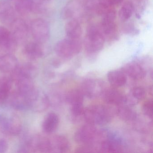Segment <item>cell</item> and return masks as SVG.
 Wrapping results in <instances>:
<instances>
[{
  "label": "cell",
  "instance_id": "6da1fadb",
  "mask_svg": "<svg viewBox=\"0 0 153 153\" xmlns=\"http://www.w3.org/2000/svg\"><path fill=\"white\" fill-rule=\"evenodd\" d=\"M83 116L88 124L104 125L112 120L113 118V112L108 106L102 105H95L85 109Z\"/></svg>",
  "mask_w": 153,
  "mask_h": 153
},
{
  "label": "cell",
  "instance_id": "7a4b0ae2",
  "mask_svg": "<svg viewBox=\"0 0 153 153\" xmlns=\"http://www.w3.org/2000/svg\"><path fill=\"white\" fill-rule=\"evenodd\" d=\"M105 40L100 27L95 25L89 26L84 39L85 50L90 54L97 53L102 49Z\"/></svg>",
  "mask_w": 153,
  "mask_h": 153
},
{
  "label": "cell",
  "instance_id": "3957f363",
  "mask_svg": "<svg viewBox=\"0 0 153 153\" xmlns=\"http://www.w3.org/2000/svg\"><path fill=\"white\" fill-rule=\"evenodd\" d=\"M102 16L100 28L105 38L109 41L117 40L119 33L115 22L116 12L114 8L109 10Z\"/></svg>",
  "mask_w": 153,
  "mask_h": 153
},
{
  "label": "cell",
  "instance_id": "277c9868",
  "mask_svg": "<svg viewBox=\"0 0 153 153\" xmlns=\"http://www.w3.org/2000/svg\"><path fill=\"white\" fill-rule=\"evenodd\" d=\"M81 40H74L67 38L59 41L55 47L56 54L60 58L68 59L78 54L82 49Z\"/></svg>",
  "mask_w": 153,
  "mask_h": 153
},
{
  "label": "cell",
  "instance_id": "5b68a950",
  "mask_svg": "<svg viewBox=\"0 0 153 153\" xmlns=\"http://www.w3.org/2000/svg\"><path fill=\"white\" fill-rule=\"evenodd\" d=\"M100 135L94 125L88 123L79 129L75 133L74 137L78 143L83 145H90L97 140Z\"/></svg>",
  "mask_w": 153,
  "mask_h": 153
},
{
  "label": "cell",
  "instance_id": "8992f818",
  "mask_svg": "<svg viewBox=\"0 0 153 153\" xmlns=\"http://www.w3.org/2000/svg\"><path fill=\"white\" fill-rule=\"evenodd\" d=\"M30 30L35 42L42 44L47 42L50 36V28L46 21L38 18L31 22Z\"/></svg>",
  "mask_w": 153,
  "mask_h": 153
},
{
  "label": "cell",
  "instance_id": "52a82bcc",
  "mask_svg": "<svg viewBox=\"0 0 153 153\" xmlns=\"http://www.w3.org/2000/svg\"><path fill=\"white\" fill-rule=\"evenodd\" d=\"M18 44L10 31L0 26V53L2 54L11 53L16 51Z\"/></svg>",
  "mask_w": 153,
  "mask_h": 153
},
{
  "label": "cell",
  "instance_id": "ba28073f",
  "mask_svg": "<svg viewBox=\"0 0 153 153\" xmlns=\"http://www.w3.org/2000/svg\"><path fill=\"white\" fill-rule=\"evenodd\" d=\"M84 8L80 0H70L62 10V17L64 19L78 20L82 15Z\"/></svg>",
  "mask_w": 153,
  "mask_h": 153
},
{
  "label": "cell",
  "instance_id": "9c48e42d",
  "mask_svg": "<svg viewBox=\"0 0 153 153\" xmlns=\"http://www.w3.org/2000/svg\"><path fill=\"white\" fill-rule=\"evenodd\" d=\"M104 89L101 82L98 80L88 79L81 85V92L84 96L89 98H94L102 95Z\"/></svg>",
  "mask_w": 153,
  "mask_h": 153
},
{
  "label": "cell",
  "instance_id": "30bf717a",
  "mask_svg": "<svg viewBox=\"0 0 153 153\" xmlns=\"http://www.w3.org/2000/svg\"><path fill=\"white\" fill-rule=\"evenodd\" d=\"M11 32L17 42H25L28 34V27L25 21L21 19H16L10 25Z\"/></svg>",
  "mask_w": 153,
  "mask_h": 153
},
{
  "label": "cell",
  "instance_id": "8fae6325",
  "mask_svg": "<svg viewBox=\"0 0 153 153\" xmlns=\"http://www.w3.org/2000/svg\"><path fill=\"white\" fill-rule=\"evenodd\" d=\"M102 95L104 102L108 104L119 106L126 104V95L115 88L104 89Z\"/></svg>",
  "mask_w": 153,
  "mask_h": 153
},
{
  "label": "cell",
  "instance_id": "7c38bea8",
  "mask_svg": "<svg viewBox=\"0 0 153 153\" xmlns=\"http://www.w3.org/2000/svg\"><path fill=\"white\" fill-rule=\"evenodd\" d=\"M0 123L4 132L11 136L17 135L21 130V123L16 117H1Z\"/></svg>",
  "mask_w": 153,
  "mask_h": 153
},
{
  "label": "cell",
  "instance_id": "4fadbf2b",
  "mask_svg": "<svg viewBox=\"0 0 153 153\" xmlns=\"http://www.w3.org/2000/svg\"><path fill=\"white\" fill-rule=\"evenodd\" d=\"M51 152L64 153L70 148V144L68 139L62 135H57L49 138Z\"/></svg>",
  "mask_w": 153,
  "mask_h": 153
},
{
  "label": "cell",
  "instance_id": "5bb4252c",
  "mask_svg": "<svg viewBox=\"0 0 153 153\" xmlns=\"http://www.w3.org/2000/svg\"><path fill=\"white\" fill-rule=\"evenodd\" d=\"M123 71L126 76L134 80H140L145 77L146 71L142 66L136 62H131L126 64Z\"/></svg>",
  "mask_w": 153,
  "mask_h": 153
},
{
  "label": "cell",
  "instance_id": "9a60e30c",
  "mask_svg": "<svg viewBox=\"0 0 153 153\" xmlns=\"http://www.w3.org/2000/svg\"><path fill=\"white\" fill-rule=\"evenodd\" d=\"M19 66L17 59L11 53H5L0 56V71L12 72Z\"/></svg>",
  "mask_w": 153,
  "mask_h": 153
},
{
  "label": "cell",
  "instance_id": "2e32d148",
  "mask_svg": "<svg viewBox=\"0 0 153 153\" xmlns=\"http://www.w3.org/2000/svg\"><path fill=\"white\" fill-rule=\"evenodd\" d=\"M23 51L25 56L30 60L37 59L43 55V50L41 43L36 42L27 43Z\"/></svg>",
  "mask_w": 153,
  "mask_h": 153
},
{
  "label": "cell",
  "instance_id": "e0dca14e",
  "mask_svg": "<svg viewBox=\"0 0 153 153\" xmlns=\"http://www.w3.org/2000/svg\"><path fill=\"white\" fill-rule=\"evenodd\" d=\"M14 8L9 2H0V21L7 25H10L16 19Z\"/></svg>",
  "mask_w": 153,
  "mask_h": 153
},
{
  "label": "cell",
  "instance_id": "ac0fdd59",
  "mask_svg": "<svg viewBox=\"0 0 153 153\" xmlns=\"http://www.w3.org/2000/svg\"><path fill=\"white\" fill-rule=\"evenodd\" d=\"M65 33L67 38L71 40H81L82 30L78 20H70L65 26Z\"/></svg>",
  "mask_w": 153,
  "mask_h": 153
},
{
  "label": "cell",
  "instance_id": "d6986e66",
  "mask_svg": "<svg viewBox=\"0 0 153 153\" xmlns=\"http://www.w3.org/2000/svg\"><path fill=\"white\" fill-rule=\"evenodd\" d=\"M107 78L110 84L115 88L123 86L127 82V76L123 71H110L107 75Z\"/></svg>",
  "mask_w": 153,
  "mask_h": 153
},
{
  "label": "cell",
  "instance_id": "ffe728a7",
  "mask_svg": "<svg viewBox=\"0 0 153 153\" xmlns=\"http://www.w3.org/2000/svg\"><path fill=\"white\" fill-rule=\"evenodd\" d=\"M59 123V119L58 115L54 113H50L45 117L43 123V130L48 134L53 133L58 128Z\"/></svg>",
  "mask_w": 153,
  "mask_h": 153
},
{
  "label": "cell",
  "instance_id": "44dd1931",
  "mask_svg": "<svg viewBox=\"0 0 153 153\" xmlns=\"http://www.w3.org/2000/svg\"><path fill=\"white\" fill-rule=\"evenodd\" d=\"M146 91L142 87L133 88L129 94L126 96V103L130 105H135L140 101L144 99L146 97Z\"/></svg>",
  "mask_w": 153,
  "mask_h": 153
},
{
  "label": "cell",
  "instance_id": "7402d4cb",
  "mask_svg": "<svg viewBox=\"0 0 153 153\" xmlns=\"http://www.w3.org/2000/svg\"><path fill=\"white\" fill-rule=\"evenodd\" d=\"M100 152L103 153H117L122 151L123 148L120 142L113 139H107L100 144Z\"/></svg>",
  "mask_w": 153,
  "mask_h": 153
},
{
  "label": "cell",
  "instance_id": "603a6c76",
  "mask_svg": "<svg viewBox=\"0 0 153 153\" xmlns=\"http://www.w3.org/2000/svg\"><path fill=\"white\" fill-rule=\"evenodd\" d=\"M33 0H16L15 7L16 11L21 15H26L34 9Z\"/></svg>",
  "mask_w": 153,
  "mask_h": 153
},
{
  "label": "cell",
  "instance_id": "cb8c5ba5",
  "mask_svg": "<svg viewBox=\"0 0 153 153\" xmlns=\"http://www.w3.org/2000/svg\"><path fill=\"white\" fill-rule=\"evenodd\" d=\"M116 113L121 120L126 121L134 120L137 117L136 112L131 108L124 105L118 106Z\"/></svg>",
  "mask_w": 153,
  "mask_h": 153
},
{
  "label": "cell",
  "instance_id": "d4e9b609",
  "mask_svg": "<svg viewBox=\"0 0 153 153\" xmlns=\"http://www.w3.org/2000/svg\"><path fill=\"white\" fill-rule=\"evenodd\" d=\"M84 95L80 90H72L66 95V101L71 106L83 105Z\"/></svg>",
  "mask_w": 153,
  "mask_h": 153
},
{
  "label": "cell",
  "instance_id": "484cf974",
  "mask_svg": "<svg viewBox=\"0 0 153 153\" xmlns=\"http://www.w3.org/2000/svg\"><path fill=\"white\" fill-rule=\"evenodd\" d=\"M12 81L5 77L0 76V101L7 99L11 93Z\"/></svg>",
  "mask_w": 153,
  "mask_h": 153
},
{
  "label": "cell",
  "instance_id": "4316f807",
  "mask_svg": "<svg viewBox=\"0 0 153 153\" xmlns=\"http://www.w3.org/2000/svg\"><path fill=\"white\" fill-rule=\"evenodd\" d=\"M134 7L131 1L125 2L122 6L119 12V16L121 21L125 22L130 19L133 14Z\"/></svg>",
  "mask_w": 153,
  "mask_h": 153
},
{
  "label": "cell",
  "instance_id": "83f0119b",
  "mask_svg": "<svg viewBox=\"0 0 153 153\" xmlns=\"http://www.w3.org/2000/svg\"><path fill=\"white\" fill-rule=\"evenodd\" d=\"M123 0H98L96 6L97 13L110 8H114L115 6L120 5Z\"/></svg>",
  "mask_w": 153,
  "mask_h": 153
},
{
  "label": "cell",
  "instance_id": "f1b7e54d",
  "mask_svg": "<svg viewBox=\"0 0 153 153\" xmlns=\"http://www.w3.org/2000/svg\"><path fill=\"white\" fill-rule=\"evenodd\" d=\"M142 111L146 116L152 119L153 118V102L152 100H149L143 104Z\"/></svg>",
  "mask_w": 153,
  "mask_h": 153
},
{
  "label": "cell",
  "instance_id": "f546056e",
  "mask_svg": "<svg viewBox=\"0 0 153 153\" xmlns=\"http://www.w3.org/2000/svg\"><path fill=\"white\" fill-rule=\"evenodd\" d=\"M8 149V144L4 140H0V153H4Z\"/></svg>",
  "mask_w": 153,
  "mask_h": 153
},
{
  "label": "cell",
  "instance_id": "4dcf8cb0",
  "mask_svg": "<svg viewBox=\"0 0 153 153\" xmlns=\"http://www.w3.org/2000/svg\"><path fill=\"white\" fill-rule=\"evenodd\" d=\"M43 1H50V0H42Z\"/></svg>",
  "mask_w": 153,
  "mask_h": 153
},
{
  "label": "cell",
  "instance_id": "1f68e13d",
  "mask_svg": "<svg viewBox=\"0 0 153 153\" xmlns=\"http://www.w3.org/2000/svg\"><path fill=\"white\" fill-rule=\"evenodd\" d=\"M1 55H2V54H1V53H0V56H1Z\"/></svg>",
  "mask_w": 153,
  "mask_h": 153
}]
</instances>
